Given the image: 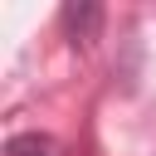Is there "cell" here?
Segmentation results:
<instances>
[{"instance_id": "6da1fadb", "label": "cell", "mask_w": 156, "mask_h": 156, "mask_svg": "<svg viewBox=\"0 0 156 156\" xmlns=\"http://www.w3.org/2000/svg\"><path fill=\"white\" fill-rule=\"evenodd\" d=\"M63 29H68L73 44H93L98 29H102V5H93V0H83V5H63Z\"/></svg>"}, {"instance_id": "7a4b0ae2", "label": "cell", "mask_w": 156, "mask_h": 156, "mask_svg": "<svg viewBox=\"0 0 156 156\" xmlns=\"http://www.w3.org/2000/svg\"><path fill=\"white\" fill-rule=\"evenodd\" d=\"M5 156H63V141L49 132H15L5 141Z\"/></svg>"}]
</instances>
